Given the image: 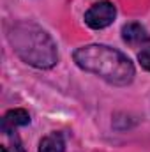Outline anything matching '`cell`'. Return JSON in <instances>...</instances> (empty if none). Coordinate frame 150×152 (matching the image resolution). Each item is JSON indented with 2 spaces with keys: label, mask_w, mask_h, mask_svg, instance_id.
I'll return each instance as SVG.
<instances>
[{
  "label": "cell",
  "mask_w": 150,
  "mask_h": 152,
  "mask_svg": "<svg viewBox=\"0 0 150 152\" xmlns=\"http://www.w3.org/2000/svg\"><path fill=\"white\" fill-rule=\"evenodd\" d=\"M138 60H140V64H141L143 69L150 71V48H145V50H141L138 53Z\"/></svg>",
  "instance_id": "7"
},
{
  "label": "cell",
  "mask_w": 150,
  "mask_h": 152,
  "mask_svg": "<svg viewBox=\"0 0 150 152\" xmlns=\"http://www.w3.org/2000/svg\"><path fill=\"white\" fill-rule=\"evenodd\" d=\"M122 39L129 46H141L150 42V34L140 23H127L122 27Z\"/></svg>",
  "instance_id": "4"
},
{
  "label": "cell",
  "mask_w": 150,
  "mask_h": 152,
  "mask_svg": "<svg viewBox=\"0 0 150 152\" xmlns=\"http://www.w3.org/2000/svg\"><path fill=\"white\" fill-rule=\"evenodd\" d=\"M74 62L87 73L99 76L111 85H129L134 78L133 62L118 50L104 44H88L74 51Z\"/></svg>",
  "instance_id": "1"
},
{
  "label": "cell",
  "mask_w": 150,
  "mask_h": 152,
  "mask_svg": "<svg viewBox=\"0 0 150 152\" xmlns=\"http://www.w3.org/2000/svg\"><path fill=\"white\" fill-rule=\"evenodd\" d=\"M66 151V140L62 133H50L46 134L41 143H39V152H64Z\"/></svg>",
  "instance_id": "6"
},
{
  "label": "cell",
  "mask_w": 150,
  "mask_h": 152,
  "mask_svg": "<svg viewBox=\"0 0 150 152\" xmlns=\"http://www.w3.org/2000/svg\"><path fill=\"white\" fill-rule=\"evenodd\" d=\"M7 39L16 55L39 69H50L57 64L58 53L51 36L30 21H16L7 28Z\"/></svg>",
  "instance_id": "2"
},
{
  "label": "cell",
  "mask_w": 150,
  "mask_h": 152,
  "mask_svg": "<svg viewBox=\"0 0 150 152\" xmlns=\"http://www.w3.org/2000/svg\"><path fill=\"white\" fill-rule=\"evenodd\" d=\"M117 16V9L111 2L108 0H103V2H97L94 4L87 12H85V23L90 27V28H95V30H101V28H106L113 23Z\"/></svg>",
  "instance_id": "3"
},
{
  "label": "cell",
  "mask_w": 150,
  "mask_h": 152,
  "mask_svg": "<svg viewBox=\"0 0 150 152\" xmlns=\"http://www.w3.org/2000/svg\"><path fill=\"white\" fill-rule=\"evenodd\" d=\"M27 124H30L28 112L23 110V108H14V110H9L4 115V118H2V131L5 134H11L16 127L27 126Z\"/></svg>",
  "instance_id": "5"
},
{
  "label": "cell",
  "mask_w": 150,
  "mask_h": 152,
  "mask_svg": "<svg viewBox=\"0 0 150 152\" xmlns=\"http://www.w3.org/2000/svg\"><path fill=\"white\" fill-rule=\"evenodd\" d=\"M0 152H9V151H7V147H2V149H0Z\"/></svg>",
  "instance_id": "8"
}]
</instances>
